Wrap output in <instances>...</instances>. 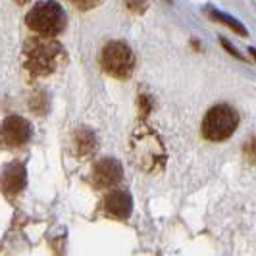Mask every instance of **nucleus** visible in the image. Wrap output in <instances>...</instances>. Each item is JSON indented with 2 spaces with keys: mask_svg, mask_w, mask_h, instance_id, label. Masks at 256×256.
I'll list each match as a JSON object with an SVG mask.
<instances>
[{
  "mask_svg": "<svg viewBox=\"0 0 256 256\" xmlns=\"http://www.w3.org/2000/svg\"><path fill=\"white\" fill-rule=\"evenodd\" d=\"M64 46L52 37H29L24 44V68L33 77H46L66 64Z\"/></svg>",
  "mask_w": 256,
  "mask_h": 256,
  "instance_id": "1",
  "label": "nucleus"
},
{
  "mask_svg": "<svg viewBox=\"0 0 256 256\" xmlns=\"http://www.w3.org/2000/svg\"><path fill=\"white\" fill-rule=\"evenodd\" d=\"M27 27L37 33L38 37H58L68 26V16H66L64 8L54 2V0H46V2H37L26 16Z\"/></svg>",
  "mask_w": 256,
  "mask_h": 256,
  "instance_id": "2",
  "label": "nucleus"
},
{
  "mask_svg": "<svg viewBox=\"0 0 256 256\" xmlns=\"http://www.w3.org/2000/svg\"><path fill=\"white\" fill-rule=\"evenodd\" d=\"M239 126V114L230 104H216L206 112L202 120V137L208 141H226Z\"/></svg>",
  "mask_w": 256,
  "mask_h": 256,
  "instance_id": "3",
  "label": "nucleus"
},
{
  "mask_svg": "<svg viewBox=\"0 0 256 256\" xmlns=\"http://www.w3.org/2000/svg\"><path fill=\"white\" fill-rule=\"evenodd\" d=\"M100 68L116 79H129L135 70V54L124 40H110L100 50Z\"/></svg>",
  "mask_w": 256,
  "mask_h": 256,
  "instance_id": "4",
  "label": "nucleus"
},
{
  "mask_svg": "<svg viewBox=\"0 0 256 256\" xmlns=\"http://www.w3.org/2000/svg\"><path fill=\"white\" fill-rule=\"evenodd\" d=\"M31 124L22 116H8L0 126V142L6 148H22L31 139Z\"/></svg>",
  "mask_w": 256,
  "mask_h": 256,
  "instance_id": "5",
  "label": "nucleus"
},
{
  "mask_svg": "<svg viewBox=\"0 0 256 256\" xmlns=\"http://www.w3.org/2000/svg\"><path fill=\"white\" fill-rule=\"evenodd\" d=\"M122 178H124V168L114 158L98 160L92 168V174H90V181H92V185L96 189L114 187L122 181Z\"/></svg>",
  "mask_w": 256,
  "mask_h": 256,
  "instance_id": "6",
  "label": "nucleus"
},
{
  "mask_svg": "<svg viewBox=\"0 0 256 256\" xmlns=\"http://www.w3.org/2000/svg\"><path fill=\"white\" fill-rule=\"evenodd\" d=\"M27 183L26 166L22 162H10L0 170V191L6 196H16Z\"/></svg>",
  "mask_w": 256,
  "mask_h": 256,
  "instance_id": "7",
  "label": "nucleus"
},
{
  "mask_svg": "<svg viewBox=\"0 0 256 256\" xmlns=\"http://www.w3.org/2000/svg\"><path fill=\"white\" fill-rule=\"evenodd\" d=\"M102 212L112 220H128L133 210V200L128 191H110L102 198Z\"/></svg>",
  "mask_w": 256,
  "mask_h": 256,
  "instance_id": "8",
  "label": "nucleus"
},
{
  "mask_svg": "<svg viewBox=\"0 0 256 256\" xmlns=\"http://www.w3.org/2000/svg\"><path fill=\"white\" fill-rule=\"evenodd\" d=\"M156 139V135H148L146 139H137V144H135V152H137V160H139V166H142L144 170H152L154 164H160V160H156V154L158 156H164L162 152V144L160 141H156L150 146V142Z\"/></svg>",
  "mask_w": 256,
  "mask_h": 256,
  "instance_id": "9",
  "label": "nucleus"
},
{
  "mask_svg": "<svg viewBox=\"0 0 256 256\" xmlns=\"http://www.w3.org/2000/svg\"><path fill=\"white\" fill-rule=\"evenodd\" d=\"M206 14H208V18L210 20H214V22H220V24H224V26H228L230 29H233L237 35H241V37H246L248 33H246V29H244L235 18H231V16H226V14L218 12V10H212V8H208L206 10Z\"/></svg>",
  "mask_w": 256,
  "mask_h": 256,
  "instance_id": "10",
  "label": "nucleus"
},
{
  "mask_svg": "<svg viewBox=\"0 0 256 256\" xmlns=\"http://www.w3.org/2000/svg\"><path fill=\"white\" fill-rule=\"evenodd\" d=\"M74 142H76V152L77 154H89L94 150V135L92 131L81 129L74 135Z\"/></svg>",
  "mask_w": 256,
  "mask_h": 256,
  "instance_id": "11",
  "label": "nucleus"
},
{
  "mask_svg": "<svg viewBox=\"0 0 256 256\" xmlns=\"http://www.w3.org/2000/svg\"><path fill=\"white\" fill-rule=\"evenodd\" d=\"M126 2V6H128L129 12L133 14H142L144 10H146V0H124Z\"/></svg>",
  "mask_w": 256,
  "mask_h": 256,
  "instance_id": "12",
  "label": "nucleus"
},
{
  "mask_svg": "<svg viewBox=\"0 0 256 256\" xmlns=\"http://www.w3.org/2000/svg\"><path fill=\"white\" fill-rule=\"evenodd\" d=\"M244 156L248 158V162L256 164V139H252L250 142H246V146H244Z\"/></svg>",
  "mask_w": 256,
  "mask_h": 256,
  "instance_id": "13",
  "label": "nucleus"
},
{
  "mask_svg": "<svg viewBox=\"0 0 256 256\" xmlns=\"http://www.w3.org/2000/svg\"><path fill=\"white\" fill-rule=\"evenodd\" d=\"M74 6H77V8H81V10H89V8H92V6H96L100 0H70Z\"/></svg>",
  "mask_w": 256,
  "mask_h": 256,
  "instance_id": "14",
  "label": "nucleus"
},
{
  "mask_svg": "<svg viewBox=\"0 0 256 256\" xmlns=\"http://www.w3.org/2000/svg\"><path fill=\"white\" fill-rule=\"evenodd\" d=\"M222 44H224V48H226V50H230L231 54H233V56H235V58H243V56H241V54H239V52L235 50V48H233V46H231L230 42H228V40H226V38H222Z\"/></svg>",
  "mask_w": 256,
  "mask_h": 256,
  "instance_id": "15",
  "label": "nucleus"
},
{
  "mask_svg": "<svg viewBox=\"0 0 256 256\" xmlns=\"http://www.w3.org/2000/svg\"><path fill=\"white\" fill-rule=\"evenodd\" d=\"M14 2H16V4H20V6H24V4H27L29 0H14Z\"/></svg>",
  "mask_w": 256,
  "mask_h": 256,
  "instance_id": "16",
  "label": "nucleus"
},
{
  "mask_svg": "<svg viewBox=\"0 0 256 256\" xmlns=\"http://www.w3.org/2000/svg\"><path fill=\"white\" fill-rule=\"evenodd\" d=\"M250 54H252V58L256 60V48H250Z\"/></svg>",
  "mask_w": 256,
  "mask_h": 256,
  "instance_id": "17",
  "label": "nucleus"
}]
</instances>
